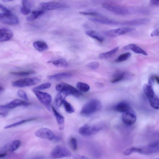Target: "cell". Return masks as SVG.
I'll return each mask as SVG.
<instances>
[{
    "mask_svg": "<svg viewBox=\"0 0 159 159\" xmlns=\"http://www.w3.org/2000/svg\"><path fill=\"white\" fill-rule=\"evenodd\" d=\"M150 20L147 18L137 19L123 21V25H139L147 24Z\"/></svg>",
    "mask_w": 159,
    "mask_h": 159,
    "instance_id": "9a60e30c",
    "label": "cell"
},
{
    "mask_svg": "<svg viewBox=\"0 0 159 159\" xmlns=\"http://www.w3.org/2000/svg\"><path fill=\"white\" fill-rule=\"evenodd\" d=\"M33 46L34 48L39 52H43L48 48V46L45 42L37 40L34 42Z\"/></svg>",
    "mask_w": 159,
    "mask_h": 159,
    "instance_id": "44dd1931",
    "label": "cell"
},
{
    "mask_svg": "<svg viewBox=\"0 0 159 159\" xmlns=\"http://www.w3.org/2000/svg\"><path fill=\"white\" fill-rule=\"evenodd\" d=\"M135 28L132 27H122L107 31L104 32L105 34L110 37H115L132 32Z\"/></svg>",
    "mask_w": 159,
    "mask_h": 159,
    "instance_id": "30bf717a",
    "label": "cell"
},
{
    "mask_svg": "<svg viewBox=\"0 0 159 159\" xmlns=\"http://www.w3.org/2000/svg\"><path fill=\"white\" fill-rule=\"evenodd\" d=\"M72 75L70 73L64 72L48 75L47 77V78L49 79L60 80L70 77Z\"/></svg>",
    "mask_w": 159,
    "mask_h": 159,
    "instance_id": "603a6c76",
    "label": "cell"
},
{
    "mask_svg": "<svg viewBox=\"0 0 159 159\" xmlns=\"http://www.w3.org/2000/svg\"><path fill=\"white\" fill-rule=\"evenodd\" d=\"M49 63H52L55 66L61 67H66L69 66V63L63 59H60L50 61Z\"/></svg>",
    "mask_w": 159,
    "mask_h": 159,
    "instance_id": "f546056e",
    "label": "cell"
},
{
    "mask_svg": "<svg viewBox=\"0 0 159 159\" xmlns=\"http://www.w3.org/2000/svg\"><path fill=\"white\" fill-rule=\"evenodd\" d=\"M68 95L65 93L59 92L55 99V102L57 106L58 107H60L65 100V98Z\"/></svg>",
    "mask_w": 159,
    "mask_h": 159,
    "instance_id": "4dcf8cb0",
    "label": "cell"
},
{
    "mask_svg": "<svg viewBox=\"0 0 159 159\" xmlns=\"http://www.w3.org/2000/svg\"><path fill=\"white\" fill-rule=\"evenodd\" d=\"M73 159H90L89 158L84 156L80 154H76L73 157Z\"/></svg>",
    "mask_w": 159,
    "mask_h": 159,
    "instance_id": "f6af8a7d",
    "label": "cell"
},
{
    "mask_svg": "<svg viewBox=\"0 0 159 159\" xmlns=\"http://www.w3.org/2000/svg\"><path fill=\"white\" fill-rule=\"evenodd\" d=\"M124 49L125 50H131L135 53L147 56L146 52L141 48L134 44H130L125 46Z\"/></svg>",
    "mask_w": 159,
    "mask_h": 159,
    "instance_id": "ac0fdd59",
    "label": "cell"
},
{
    "mask_svg": "<svg viewBox=\"0 0 159 159\" xmlns=\"http://www.w3.org/2000/svg\"><path fill=\"white\" fill-rule=\"evenodd\" d=\"M0 92H1L3 90V88L2 87H1V86H0Z\"/></svg>",
    "mask_w": 159,
    "mask_h": 159,
    "instance_id": "f5cc1de1",
    "label": "cell"
},
{
    "mask_svg": "<svg viewBox=\"0 0 159 159\" xmlns=\"http://www.w3.org/2000/svg\"><path fill=\"white\" fill-rule=\"evenodd\" d=\"M150 4L153 6H159V1L151 0L150 1Z\"/></svg>",
    "mask_w": 159,
    "mask_h": 159,
    "instance_id": "7dc6e473",
    "label": "cell"
},
{
    "mask_svg": "<svg viewBox=\"0 0 159 159\" xmlns=\"http://www.w3.org/2000/svg\"><path fill=\"white\" fill-rule=\"evenodd\" d=\"M36 120V118H31L21 120L16 122L14 123L13 124L6 125V126H4V129H8L11 128H13L18 126L19 125H20L25 123H26L27 122L34 120Z\"/></svg>",
    "mask_w": 159,
    "mask_h": 159,
    "instance_id": "1f68e13d",
    "label": "cell"
},
{
    "mask_svg": "<svg viewBox=\"0 0 159 159\" xmlns=\"http://www.w3.org/2000/svg\"><path fill=\"white\" fill-rule=\"evenodd\" d=\"M140 154H151L159 153V142H153L149 143L147 147L141 148Z\"/></svg>",
    "mask_w": 159,
    "mask_h": 159,
    "instance_id": "7c38bea8",
    "label": "cell"
},
{
    "mask_svg": "<svg viewBox=\"0 0 159 159\" xmlns=\"http://www.w3.org/2000/svg\"><path fill=\"white\" fill-rule=\"evenodd\" d=\"M30 159H45V157L44 156H39L34 157Z\"/></svg>",
    "mask_w": 159,
    "mask_h": 159,
    "instance_id": "c3c4849f",
    "label": "cell"
},
{
    "mask_svg": "<svg viewBox=\"0 0 159 159\" xmlns=\"http://www.w3.org/2000/svg\"><path fill=\"white\" fill-rule=\"evenodd\" d=\"M102 128L100 124H86L80 128L79 132L83 136H89L96 134Z\"/></svg>",
    "mask_w": 159,
    "mask_h": 159,
    "instance_id": "277c9868",
    "label": "cell"
},
{
    "mask_svg": "<svg viewBox=\"0 0 159 159\" xmlns=\"http://www.w3.org/2000/svg\"><path fill=\"white\" fill-rule=\"evenodd\" d=\"M131 54L129 52H127L120 55L115 60L116 62H120L125 61L129 58Z\"/></svg>",
    "mask_w": 159,
    "mask_h": 159,
    "instance_id": "d590c367",
    "label": "cell"
},
{
    "mask_svg": "<svg viewBox=\"0 0 159 159\" xmlns=\"http://www.w3.org/2000/svg\"><path fill=\"white\" fill-rule=\"evenodd\" d=\"M119 47H116L107 52L102 53L99 55V58L101 59H107L110 58L117 52Z\"/></svg>",
    "mask_w": 159,
    "mask_h": 159,
    "instance_id": "d4e9b609",
    "label": "cell"
},
{
    "mask_svg": "<svg viewBox=\"0 0 159 159\" xmlns=\"http://www.w3.org/2000/svg\"><path fill=\"white\" fill-rule=\"evenodd\" d=\"M13 34L10 29L3 28L0 30V41L4 42L10 40L12 37Z\"/></svg>",
    "mask_w": 159,
    "mask_h": 159,
    "instance_id": "2e32d148",
    "label": "cell"
},
{
    "mask_svg": "<svg viewBox=\"0 0 159 159\" xmlns=\"http://www.w3.org/2000/svg\"><path fill=\"white\" fill-rule=\"evenodd\" d=\"M154 77L155 80L159 84V77L157 75H154Z\"/></svg>",
    "mask_w": 159,
    "mask_h": 159,
    "instance_id": "681fc988",
    "label": "cell"
},
{
    "mask_svg": "<svg viewBox=\"0 0 159 159\" xmlns=\"http://www.w3.org/2000/svg\"><path fill=\"white\" fill-rule=\"evenodd\" d=\"M30 103L20 99H16L6 104L0 106V110H7L21 106H27Z\"/></svg>",
    "mask_w": 159,
    "mask_h": 159,
    "instance_id": "5bb4252c",
    "label": "cell"
},
{
    "mask_svg": "<svg viewBox=\"0 0 159 159\" xmlns=\"http://www.w3.org/2000/svg\"><path fill=\"white\" fill-rule=\"evenodd\" d=\"M51 86V84L50 82H46L36 87H35L33 90L40 91L41 90L48 89Z\"/></svg>",
    "mask_w": 159,
    "mask_h": 159,
    "instance_id": "f35d334b",
    "label": "cell"
},
{
    "mask_svg": "<svg viewBox=\"0 0 159 159\" xmlns=\"http://www.w3.org/2000/svg\"><path fill=\"white\" fill-rule=\"evenodd\" d=\"M136 117L133 113L129 111L123 113L122 115L123 122L125 124L131 125L136 121Z\"/></svg>",
    "mask_w": 159,
    "mask_h": 159,
    "instance_id": "e0dca14e",
    "label": "cell"
},
{
    "mask_svg": "<svg viewBox=\"0 0 159 159\" xmlns=\"http://www.w3.org/2000/svg\"><path fill=\"white\" fill-rule=\"evenodd\" d=\"M152 37H155L159 36V29H157L153 30L151 34Z\"/></svg>",
    "mask_w": 159,
    "mask_h": 159,
    "instance_id": "bcb514c9",
    "label": "cell"
},
{
    "mask_svg": "<svg viewBox=\"0 0 159 159\" xmlns=\"http://www.w3.org/2000/svg\"><path fill=\"white\" fill-rule=\"evenodd\" d=\"M99 66V63L97 61H91L86 65V66L92 70H95L97 69Z\"/></svg>",
    "mask_w": 159,
    "mask_h": 159,
    "instance_id": "60d3db41",
    "label": "cell"
},
{
    "mask_svg": "<svg viewBox=\"0 0 159 159\" xmlns=\"http://www.w3.org/2000/svg\"><path fill=\"white\" fill-rule=\"evenodd\" d=\"M102 6L105 9L117 15H124L134 12V9L130 10L126 7L107 2L102 3Z\"/></svg>",
    "mask_w": 159,
    "mask_h": 159,
    "instance_id": "7a4b0ae2",
    "label": "cell"
},
{
    "mask_svg": "<svg viewBox=\"0 0 159 159\" xmlns=\"http://www.w3.org/2000/svg\"><path fill=\"white\" fill-rule=\"evenodd\" d=\"M0 22L6 24L13 25L18 24L19 21L17 16L11 12L5 13L1 12Z\"/></svg>",
    "mask_w": 159,
    "mask_h": 159,
    "instance_id": "9c48e42d",
    "label": "cell"
},
{
    "mask_svg": "<svg viewBox=\"0 0 159 159\" xmlns=\"http://www.w3.org/2000/svg\"><path fill=\"white\" fill-rule=\"evenodd\" d=\"M22 6L20 8V12L23 15H27L29 14L31 12V4L30 1L22 0Z\"/></svg>",
    "mask_w": 159,
    "mask_h": 159,
    "instance_id": "7402d4cb",
    "label": "cell"
},
{
    "mask_svg": "<svg viewBox=\"0 0 159 159\" xmlns=\"http://www.w3.org/2000/svg\"><path fill=\"white\" fill-rule=\"evenodd\" d=\"M79 13L80 14L84 15L96 16L98 17H104L103 16L100 14L99 13L95 12L80 11L79 12Z\"/></svg>",
    "mask_w": 159,
    "mask_h": 159,
    "instance_id": "b9f144b4",
    "label": "cell"
},
{
    "mask_svg": "<svg viewBox=\"0 0 159 159\" xmlns=\"http://www.w3.org/2000/svg\"><path fill=\"white\" fill-rule=\"evenodd\" d=\"M148 100L151 106L153 108L159 109V98L156 94Z\"/></svg>",
    "mask_w": 159,
    "mask_h": 159,
    "instance_id": "836d02e7",
    "label": "cell"
},
{
    "mask_svg": "<svg viewBox=\"0 0 159 159\" xmlns=\"http://www.w3.org/2000/svg\"><path fill=\"white\" fill-rule=\"evenodd\" d=\"M141 151V148L132 147L126 149L124 151L123 153L125 156H129L135 153H140Z\"/></svg>",
    "mask_w": 159,
    "mask_h": 159,
    "instance_id": "d6a6232c",
    "label": "cell"
},
{
    "mask_svg": "<svg viewBox=\"0 0 159 159\" xmlns=\"http://www.w3.org/2000/svg\"><path fill=\"white\" fill-rule=\"evenodd\" d=\"M35 135L39 138L54 142L59 141L61 139L60 136L55 134L50 129L47 128L38 129L35 131Z\"/></svg>",
    "mask_w": 159,
    "mask_h": 159,
    "instance_id": "3957f363",
    "label": "cell"
},
{
    "mask_svg": "<svg viewBox=\"0 0 159 159\" xmlns=\"http://www.w3.org/2000/svg\"><path fill=\"white\" fill-rule=\"evenodd\" d=\"M66 111L68 113H71L74 112L75 110L71 104L65 100L63 103Z\"/></svg>",
    "mask_w": 159,
    "mask_h": 159,
    "instance_id": "74e56055",
    "label": "cell"
},
{
    "mask_svg": "<svg viewBox=\"0 0 159 159\" xmlns=\"http://www.w3.org/2000/svg\"><path fill=\"white\" fill-rule=\"evenodd\" d=\"M126 75V73L123 71H118L112 76L111 80L112 83H116L123 80Z\"/></svg>",
    "mask_w": 159,
    "mask_h": 159,
    "instance_id": "484cf974",
    "label": "cell"
},
{
    "mask_svg": "<svg viewBox=\"0 0 159 159\" xmlns=\"http://www.w3.org/2000/svg\"><path fill=\"white\" fill-rule=\"evenodd\" d=\"M115 108L117 111L124 113L129 111L130 107L127 103L125 102H121L117 104Z\"/></svg>",
    "mask_w": 159,
    "mask_h": 159,
    "instance_id": "4316f807",
    "label": "cell"
},
{
    "mask_svg": "<svg viewBox=\"0 0 159 159\" xmlns=\"http://www.w3.org/2000/svg\"><path fill=\"white\" fill-rule=\"evenodd\" d=\"M7 155V154L6 153L3 152V153H1L0 154V158H3V157H6V156Z\"/></svg>",
    "mask_w": 159,
    "mask_h": 159,
    "instance_id": "f907efd6",
    "label": "cell"
},
{
    "mask_svg": "<svg viewBox=\"0 0 159 159\" xmlns=\"http://www.w3.org/2000/svg\"><path fill=\"white\" fill-rule=\"evenodd\" d=\"M71 153L66 147L60 145L56 146L51 151L50 156L53 159H57L66 157H70Z\"/></svg>",
    "mask_w": 159,
    "mask_h": 159,
    "instance_id": "8992f818",
    "label": "cell"
},
{
    "mask_svg": "<svg viewBox=\"0 0 159 159\" xmlns=\"http://www.w3.org/2000/svg\"><path fill=\"white\" fill-rule=\"evenodd\" d=\"M86 34L90 37L94 39L99 42H102L104 38L98 32L92 30H88L86 31Z\"/></svg>",
    "mask_w": 159,
    "mask_h": 159,
    "instance_id": "cb8c5ba5",
    "label": "cell"
},
{
    "mask_svg": "<svg viewBox=\"0 0 159 159\" xmlns=\"http://www.w3.org/2000/svg\"><path fill=\"white\" fill-rule=\"evenodd\" d=\"M21 144L20 141L19 140H15L9 144L6 145L3 148V150H8L10 152H13L18 148Z\"/></svg>",
    "mask_w": 159,
    "mask_h": 159,
    "instance_id": "ffe728a7",
    "label": "cell"
},
{
    "mask_svg": "<svg viewBox=\"0 0 159 159\" xmlns=\"http://www.w3.org/2000/svg\"><path fill=\"white\" fill-rule=\"evenodd\" d=\"M144 92L148 99L153 97L155 94L152 86L148 84H145L143 86Z\"/></svg>",
    "mask_w": 159,
    "mask_h": 159,
    "instance_id": "83f0119b",
    "label": "cell"
},
{
    "mask_svg": "<svg viewBox=\"0 0 159 159\" xmlns=\"http://www.w3.org/2000/svg\"><path fill=\"white\" fill-rule=\"evenodd\" d=\"M17 95L18 97L26 101L28 100V98L26 93L22 90H19L17 92Z\"/></svg>",
    "mask_w": 159,
    "mask_h": 159,
    "instance_id": "7bdbcfd3",
    "label": "cell"
},
{
    "mask_svg": "<svg viewBox=\"0 0 159 159\" xmlns=\"http://www.w3.org/2000/svg\"><path fill=\"white\" fill-rule=\"evenodd\" d=\"M89 20L99 23L113 25H122L123 21H119L108 19L104 17H90Z\"/></svg>",
    "mask_w": 159,
    "mask_h": 159,
    "instance_id": "8fae6325",
    "label": "cell"
},
{
    "mask_svg": "<svg viewBox=\"0 0 159 159\" xmlns=\"http://www.w3.org/2000/svg\"><path fill=\"white\" fill-rule=\"evenodd\" d=\"M0 9L1 11L2 12V13H5L11 12L10 10L1 3L0 4Z\"/></svg>",
    "mask_w": 159,
    "mask_h": 159,
    "instance_id": "ee69618b",
    "label": "cell"
},
{
    "mask_svg": "<svg viewBox=\"0 0 159 159\" xmlns=\"http://www.w3.org/2000/svg\"><path fill=\"white\" fill-rule=\"evenodd\" d=\"M40 80L41 79L37 77L24 78L13 81L12 85L19 88L30 86L37 84Z\"/></svg>",
    "mask_w": 159,
    "mask_h": 159,
    "instance_id": "5b68a950",
    "label": "cell"
},
{
    "mask_svg": "<svg viewBox=\"0 0 159 159\" xmlns=\"http://www.w3.org/2000/svg\"><path fill=\"white\" fill-rule=\"evenodd\" d=\"M69 144L72 149L74 151L77 149V143L76 139L74 137H71L69 139Z\"/></svg>",
    "mask_w": 159,
    "mask_h": 159,
    "instance_id": "ab89813d",
    "label": "cell"
},
{
    "mask_svg": "<svg viewBox=\"0 0 159 159\" xmlns=\"http://www.w3.org/2000/svg\"><path fill=\"white\" fill-rule=\"evenodd\" d=\"M43 10H34L32 11L31 14L26 18V20L28 21H32L37 19L44 13Z\"/></svg>",
    "mask_w": 159,
    "mask_h": 159,
    "instance_id": "f1b7e54d",
    "label": "cell"
},
{
    "mask_svg": "<svg viewBox=\"0 0 159 159\" xmlns=\"http://www.w3.org/2000/svg\"><path fill=\"white\" fill-rule=\"evenodd\" d=\"M76 86L80 90L83 92H87L90 89V86L88 84L82 82L77 83Z\"/></svg>",
    "mask_w": 159,
    "mask_h": 159,
    "instance_id": "8d00e7d4",
    "label": "cell"
},
{
    "mask_svg": "<svg viewBox=\"0 0 159 159\" xmlns=\"http://www.w3.org/2000/svg\"><path fill=\"white\" fill-rule=\"evenodd\" d=\"M55 89L57 91L65 93L68 95H72L78 96L80 94L76 89L66 83H61L57 84L56 86Z\"/></svg>",
    "mask_w": 159,
    "mask_h": 159,
    "instance_id": "52a82bcc",
    "label": "cell"
},
{
    "mask_svg": "<svg viewBox=\"0 0 159 159\" xmlns=\"http://www.w3.org/2000/svg\"><path fill=\"white\" fill-rule=\"evenodd\" d=\"M35 71L33 70H28L20 71L11 72L10 74L13 75L19 76L28 75L34 73Z\"/></svg>",
    "mask_w": 159,
    "mask_h": 159,
    "instance_id": "e575fe53",
    "label": "cell"
},
{
    "mask_svg": "<svg viewBox=\"0 0 159 159\" xmlns=\"http://www.w3.org/2000/svg\"><path fill=\"white\" fill-rule=\"evenodd\" d=\"M33 91L39 101L48 109L52 102L51 95L47 93L33 90Z\"/></svg>",
    "mask_w": 159,
    "mask_h": 159,
    "instance_id": "ba28073f",
    "label": "cell"
},
{
    "mask_svg": "<svg viewBox=\"0 0 159 159\" xmlns=\"http://www.w3.org/2000/svg\"><path fill=\"white\" fill-rule=\"evenodd\" d=\"M52 110L56 118L58 128L60 130H62L64 127V117L57 111L53 107H52Z\"/></svg>",
    "mask_w": 159,
    "mask_h": 159,
    "instance_id": "d6986e66",
    "label": "cell"
},
{
    "mask_svg": "<svg viewBox=\"0 0 159 159\" xmlns=\"http://www.w3.org/2000/svg\"><path fill=\"white\" fill-rule=\"evenodd\" d=\"M40 6L43 9L46 10H53L67 7L66 5L55 2H41L40 4Z\"/></svg>",
    "mask_w": 159,
    "mask_h": 159,
    "instance_id": "4fadbf2b",
    "label": "cell"
},
{
    "mask_svg": "<svg viewBox=\"0 0 159 159\" xmlns=\"http://www.w3.org/2000/svg\"><path fill=\"white\" fill-rule=\"evenodd\" d=\"M159 159V158H154V159Z\"/></svg>",
    "mask_w": 159,
    "mask_h": 159,
    "instance_id": "db71d44e",
    "label": "cell"
},
{
    "mask_svg": "<svg viewBox=\"0 0 159 159\" xmlns=\"http://www.w3.org/2000/svg\"><path fill=\"white\" fill-rule=\"evenodd\" d=\"M13 1V0H2V1L4 2H11V1Z\"/></svg>",
    "mask_w": 159,
    "mask_h": 159,
    "instance_id": "816d5d0a",
    "label": "cell"
},
{
    "mask_svg": "<svg viewBox=\"0 0 159 159\" xmlns=\"http://www.w3.org/2000/svg\"><path fill=\"white\" fill-rule=\"evenodd\" d=\"M102 106L100 101L97 99H93L83 106L80 113L84 116L89 115L100 110Z\"/></svg>",
    "mask_w": 159,
    "mask_h": 159,
    "instance_id": "6da1fadb",
    "label": "cell"
}]
</instances>
